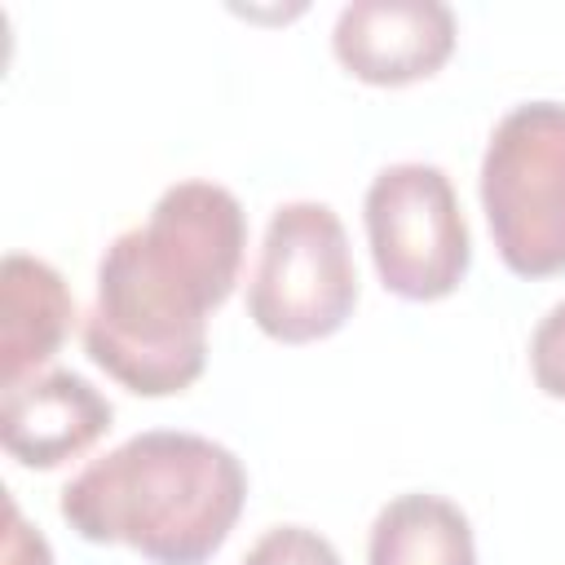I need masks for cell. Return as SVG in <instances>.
<instances>
[{
  "mask_svg": "<svg viewBox=\"0 0 565 565\" xmlns=\"http://www.w3.org/2000/svg\"><path fill=\"white\" fill-rule=\"evenodd\" d=\"M362 216L375 274L393 296L441 300L468 278V221L437 163H388L375 172Z\"/></svg>",
  "mask_w": 565,
  "mask_h": 565,
  "instance_id": "5",
  "label": "cell"
},
{
  "mask_svg": "<svg viewBox=\"0 0 565 565\" xmlns=\"http://www.w3.org/2000/svg\"><path fill=\"white\" fill-rule=\"evenodd\" d=\"M238 565H340V552L309 525H274L247 547Z\"/></svg>",
  "mask_w": 565,
  "mask_h": 565,
  "instance_id": "10",
  "label": "cell"
},
{
  "mask_svg": "<svg viewBox=\"0 0 565 565\" xmlns=\"http://www.w3.org/2000/svg\"><path fill=\"white\" fill-rule=\"evenodd\" d=\"M243 247L247 212L225 185H168L146 225L102 252L84 353L137 397L185 393L207 366V318L230 300Z\"/></svg>",
  "mask_w": 565,
  "mask_h": 565,
  "instance_id": "1",
  "label": "cell"
},
{
  "mask_svg": "<svg viewBox=\"0 0 565 565\" xmlns=\"http://www.w3.org/2000/svg\"><path fill=\"white\" fill-rule=\"evenodd\" d=\"M481 212L516 278L565 274V106H512L481 159Z\"/></svg>",
  "mask_w": 565,
  "mask_h": 565,
  "instance_id": "3",
  "label": "cell"
},
{
  "mask_svg": "<svg viewBox=\"0 0 565 565\" xmlns=\"http://www.w3.org/2000/svg\"><path fill=\"white\" fill-rule=\"evenodd\" d=\"M366 565H477L472 525L441 494H397L371 521Z\"/></svg>",
  "mask_w": 565,
  "mask_h": 565,
  "instance_id": "9",
  "label": "cell"
},
{
  "mask_svg": "<svg viewBox=\"0 0 565 565\" xmlns=\"http://www.w3.org/2000/svg\"><path fill=\"white\" fill-rule=\"evenodd\" d=\"M530 371L547 397L565 402V300L539 318L530 335Z\"/></svg>",
  "mask_w": 565,
  "mask_h": 565,
  "instance_id": "11",
  "label": "cell"
},
{
  "mask_svg": "<svg viewBox=\"0 0 565 565\" xmlns=\"http://www.w3.org/2000/svg\"><path fill=\"white\" fill-rule=\"evenodd\" d=\"M75 318L66 278L26 252H9L0 265V384L13 388L62 349Z\"/></svg>",
  "mask_w": 565,
  "mask_h": 565,
  "instance_id": "8",
  "label": "cell"
},
{
  "mask_svg": "<svg viewBox=\"0 0 565 565\" xmlns=\"http://www.w3.org/2000/svg\"><path fill=\"white\" fill-rule=\"evenodd\" d=\"M0 565H53V547L40 530H31L13 499H4V543Z\"/></svg>",
  "mask_w": 565,
  "mask_h": 565,
  "instance_id": "12",
  "label": "cell"
},
{
  "mask_svg": "<svg viewBox=\"0 0 565 565\" xmlns=\"http://www.w3.org/2000/svg\"><path fill=\"white\" fill-rule=\"evenodd\" d=\"M455 13L441 0H353L340 9L335 62L375 88L428 79L455 53Z\"/></svg>",
  "mask_w": 565,
  "mask_h": 565,
  "instance_id": "6",
  "label": "cell"
},
{
  "mask_svg": "<svg viewBox=\"0 0 565 565\" xmlns=\"http://www.w3.org/2000/svg\"><path fill=\"white\" fill-rule=\"evenodd\" d=\"M358 305L349 234L327 203L296 199L274 207L247 287V318L278 344L335 335Z\"/></svg>",
  "mask_w": 565,
  "mask_h": 565,
  "instance_id": "4",
  "label": "cell"
},
{
  "mask_svg": "<svg viewBox=\"0 0 565 565\" xmlns=\"http://www.w3.org/2000/svg\"><path fill=\"white\" fill-rule=\"evenodd\" d=\"M247 503L234 450L203 433L150 428L62 486V521L88 543H124L150 565L212 561Z\"/></svg>",
  "mask_w": 565,
  "mask_h": 565,
  "instance_id": "2",
  "label": "cell"
},
{
  "mask_svg": "<svg viewBox=\"0 0 565 565\" xmlns=\"http://www.w3.org/2000/svg\"><path fill=\"white\" fill-rule=\"evenodd\" d=\"M115 411L75 371H40L0 402V441L22 468H62L106 437Z\"/></svg>",
  "mask_w": 565,
  "mask_h": 565,
  "instance_id": "7",
  "label": "cell"
}]
</instances>
